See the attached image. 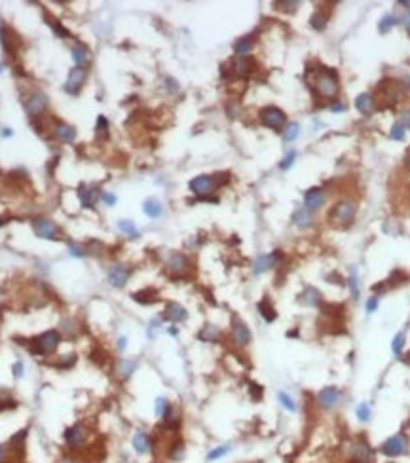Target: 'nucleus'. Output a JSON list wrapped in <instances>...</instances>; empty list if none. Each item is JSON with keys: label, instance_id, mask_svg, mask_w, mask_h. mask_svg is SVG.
<instances>
[{"label": "nucleus", "instance_id": "5701e85b", "mask_svg": "<svg viewBox=\"0 0 410 463\" xmlns=\"http://www.w3.org/2000/svg\"><path fill=\"white\" fill-rule=\"evenodd\" d=\"M133 448H135L137 454H149L150 450H152V440H150V437L145 433V431H137L135 435H133Z\"/></svg>", "mask_w": 410, "mask_h": 463}, {"label": "nucleus", "instance_id": "9d476101", "mask_svg": "<svg viewBox=\"0 0 410 463\" xmlns=\"http://www.w3.org/2000/svg\"><path fill=\"white\" fill-rule=\"evenodd\" d=\"M215 188H217V186H215V179L209 177V175H199V177L190 181V190H192L194 194L201 195V197L211 194Z\"/></svg>", "mask_w": 410, "mask_h": 463}, {"label": "nucleus", "instance_id": "8fccbe9b", "mask_svg": "<svg viewBox=\"0 0 410 463\" xmlns=\"http://www.w3.org/2000/svg\"><path fill=\"white\" fill-rule=\"evenodd\" d=\"M295 158H297V152H295V150L289 152L285 158H283V161H281V169H289V167L295 163Z\"/></svg>", "mask_w": 410, "mask_h": 463}, {"label": "nucleus", "instance_id": "f3484780", "mask_svg": "<svg viewBox=\"0 0 410 463\" xmlns=\"http://www.w3.org/2000/svg\"><path fill=\"white\" fill-rule=\"evenodd\" d=\"M232 340L236 342V346H247L249 342H251V330H249V327L243 323V321H239V319H234V325H232Z\"/></svg>", "mask_w": 410, "mask_h": 463}, {"label": "nucleus", "instance_id": "338daca9", "mask_svg": "<svg viewBox=\"0 0 410 463\" xmlns=\"http://www.w3.org/2000/svg\"><path fill=\"white\" fill-rule=\"evenodd\" d=\"M61 463H76V462H71V460H63Z\"/></svg>", "mask_w": 410, "mask_h": 463}, {"label": "nucleus", "instance_id": "412c9836", "mask_svg": "<svg viewBox=\"0 0 410 463\" xmlns=\"http://www.w3.org/2000/svg\"><path fill=\"white\" fill-rule=\"evenodd\" d=\"M298 302L304 306H308V308H315V306L321 304V293H319L317 289H313V287H306V289L300 293Z\"/></svg>", "mask_w": 410, "mask_h": 463}, {"label": "nucleus", "instance_id": "c85d7f7f", "mask_svg": "<svg viewBox=\"0 0 410 463\" xmlns=\"http://www.w3.org/2000/svg\"><path fill=\"white\" fill-rule=\"evenodd\" d=\"M253 48H255V40L251 37L239 38L236 44H234V51H236L237 55H241V57H247L249 53L253 51Z\"/></svg>", "mask_w": 410, "mask_h": 463}, {"label": "nucleus", "instance_id": "4be33fe9", "mask_svg": "<svg viewBox=\"0 0 410 463\" xmlns=\"http://www.w3.org/2000/svg\"><path fill=\"white\" fill-rule=\"evenodd\" d=\"M355 109L359 110L361 114L369 116V114H373L374 109H376V101H374V97L371 93H361V95H357V99H355Z\"/></svg>", "mask_w": 410, "mask_h": 463}, {"label": "nucleus", "instance_id": "c756f323", "mask_svg": "<svg viewBox=\"0 0 410 463\" xmlns=\"http://www.w3.org/2000/svg\"><path fill=\"white\" fill-rule=\"evenodd\" d=\"M133 300L139 302V304H154L158 300V291L156 289H145V291H139V293L133 294Z\"/></svg>", "mask_w": 410, "mask_h": 463}, {"label": "nucleus", "instance_id": "ea45409f", "mask_svg": "<svg viewBox=\"0 0 410 463\" xmlns=\"http://www.w3.org/2000/svg\"><path fill=\"white\" fill-rule=\"evenodd\" d=\"M277 399H279V402H281V406L285 408V410H289V412H297V402H295V399L293 397H289L287 393H279L277 395Z\"/></svg>", "mask_w": 410, "mask_h": 463}, {"label": "nucleus", "instance_id": "c03bdc74", "mask_svg": "<svg viewBox=\"0 0 410 463\" xmlns=\"http://www.w3.org/2000/svg\"><path fill=\"white\" fill-rule=\"evenodd\" d=\"M118 228L122 232H125V233H129L131 237H137V230H135L133 220H120V222H118Z\"/></svg>", "mask_w": 410, "mask_h": 463}, {"label": "nucleus", "instance_id": "cd10ccee", "mask_svg": "<svg viewBox=\"0 0 410 463\" xmlns=\"http://www.w3.org/2000/svg\"><path fill=\"white\" fill-rule=\"evenodd\" d=\"M198 338L201 342H207V344H213L221 338V330L217 329L215 325H205L203 329L198 332Z\"/></svg>", "mask_w": 410, "mask_h": 463}, {"label": "nucleus", "instance_id": "13d9d810", "mask_svg": "<svg viewBox=\"0 0 410 463\" xmlns=\"http://www.w3.org/2000/svg\"><path fill=\"white\" fill-rule=\"evenodd\" d=\"M101 197H103V199H105L109 205H114V203H116V197H114L112 194H103Z\"/></svg>", "mask_w": 410, "mask_h": 463}, {"label": "nucleus", "instance_id": "6e6552de", "mask_svg": "<svg viewBox=\"0 0 410 463\" xmlns=\"http://www.w3.org/2000/svg\"><path fill=\"white\" fill-rule=\"evenodd\" d=\"M86 78H87V69H84V67H75V69L69 73V78H67V85H65V89H67L69 93L76 95V93L82 89V85H84V82H86Z\"/></svg>", "mask_w": 410, "mask_h": 463}, {"label": "nucleus", "instance_id": "5fc2aeb1", "mask_svg": "<svg viewBox=\"0 0 410 463\" xmlns=\"http://www.w3.org/2000/svg\"><path fill=\"white\" fill-rule=\"evenodd\" d=\"M275 4H277V6H285L283 10H291V12H295V8L298 6L297 2H275Z\"/></svg>", "mask_w": 410, "mask_h": 463}, {"label": "nucleus", "instance_id": "69168bd1", "mask_svg": "<svg viewBox=\"0 0 410 463\" xmlns=\"http://www.w3.org/2000/svg\"><path fill=\"white\" fill-rule=\"evenodd\" d=\"M403 82H405V87H409V89H410V78H405Z\"/></svg>", "mask_w": 410, "mask_h": 463}, {"label": "nucleus", "instance_id": "a18cd8bd", "mask_svg": "<svg viewBox=\"0 0 410 463\" xmlns=\"http://www.w3.org/2000/svg\"><path fill=\"white\" fill-rule=\"evenodd\" d=\"M391 139H395V141H403L405 139V125L401 122L393 123V127H391Z\"/></svg>", "mask_w": 410, "mask_h": 463}, {"label": "nucleus", "instance_id": "f704fd0d", "mask_svg": "<svg viewBox=\"0 0 410 463\" xmlns=\"http://www.w3.org/2000/svg\"><path fill=\"white\" fill-rule=\"evenodd\" d=\"M327 19H329V15H327V13H323L321 10H317V12H315L310 17L311 29H315V31H323L325 27H327Z\"/></svg>", "mask_w": 410, "mask_h": 463}, {"label": "nucleus", "instance_id": "1a4fd4ad", "mask_svg": "<svg viewBox=\"0 0 410 463\" xmlns=\"http://www.w3.org/2000/svg\"><path fill=\"white\" fill-rule=\"evenodd\" d=\"M378 91L382 95V99H380L382 107H391L399 101V85L393 80H384L378 87Z\"/></svg>", "mask_w": 410, "mask_h": 463}, {"label": "nucleus", "instance_id": "f03ea898", "mask_svg": "<svg viewBox=\"0 0 410 463\" xmlns=\"http://www.w3.org/2000/svg\"><path fill=\"white\" fill-rule=\"evenodd\" d=\"M59 344H61V332L59 330H48V332L37 336L35 340H31L29 349L35 355H48L53 353L59 347Z\"/></svg>", "mask_w": 410, "mask_h": 463}, {"label": "nucleus", "instance_id": "6ab92c4d", "mask_svg": "<svg viewBox=\"0 0 410 463\" xmlns=\"http://www.w3.org/2000/svg\"><path fill=\"white\" fill-rule=\"evenodd\" d=\"M167 268L171 270L173 273H185L188 268H190V260H188L186 255H183V253H173V255L169 256V260H167Z\"/></svg>", "mask_w": 410, "mask_h": 463}, {"label": "nucleus", "instance_id": "680f3d73", "mask_svg": "<svg viewBox=\"0 0 410 463\" xmlns=\"http://www.w3.org/2000/svg\"><path fill=\"white\" fill-rule=\"evenodd\" d=\"M4 456H6V448H4V446H2V444H0V462H2V460H4Z\"/></svg>", "mask_w": 410, "mask_h": 463}, {"label": "nucleus", "instance_id": "20e7f679", "mask_svg": "<svg viewBox=\"0 0 410 463\" xmlns=\"http://www.w3.org/2000/svg\"><path fill=\"white\" fill-rule=\"evenodd\" d=\"M380 450H382V454L389 456V458L405 456V454L409 452V439H407V435H403V433L393 435V437H389V439L380 446Z\"/></svg>", "mask_w": 410, "mask_h": 463}, {"label": "nucleus", "instance_id": "09e8293b", "mask_svg": "<svg viewBox=\"0 0 410 463\" xmlns=\"http://www.w3.org/2000/svg\"><path fill=\"white\" fill-rule=\"evenodd\" d=\"M378 304H380V302H378V296H371V298L367 300V304H365V309H367L369 313H374V311L378 309Z\"/></svg>", "mask_w": 410, "mask_h": 463}, {"label": "nucleus", "instance_id": "39448f33", "mask_svg": "<svg viewBox=\"0 0 410 463\" xmlns=\"http://www.w3.org/2000/svg\"><path fill=\"white\" fill-rule=\"evenodd\" d=\"M355 211H357V207H355V203L351 199H342V201H338L335 207L331 209L329 217H331L333 222H349L355 217Z\"/></svg>", "mask_w": 410, "mask_h": 463}, {"label": "nucleus", "instance_id": "423d86ee", "mask_svg": "<svg viewBox=\"0 0 410 463\" xmlns=\"http://www.w3.org/2000/svg\"><path fill=\"white\" fill-rule=\"evenodd\" d=\"M33 228H35V233H37L38 237H42V239H51V241L61 239L57 226L48 219H37L33 222Z\"/></svg>", "mask_w": 410, "mask_h": 463}, {"label": "nucleus", "instance_id": "aec40b11", "mask_svg": "<svg viewBox=\"0 0 410 463\" xmlns=\"http://www.w3.org/2000/svg\"><path fill=\"white\" fill-rule=\"evenodd\" d=\"M232 73L239 76V78H247L249 74L253 73V61L249 57H241V55H236L232 59Z\"/></svg>", "mask_w": 410, "mask_h": 463}, {"label": "nucleus", "instance_id": "0e129e2a", "mask_svg": "<svg viewBox=\"0 0 410 463\" xmlns=\"http://www.w3.org/2000/svg\"><path fill=\"white\" fill-rule=\"evenodd\" d=\"M399 4H401V6H409V8H410V0H401Z\"/></svg>", "mask_w": 410, "mask_h": 463}, {"label": "nucleus", "instance_id": "9b49d317", "mask_svg": "<svg viewBox=\"0 0 410 463\" xmlns=\"http://www.w3.org/2000/svg\"><path fill=\"white\" fill-rule=\"evenodd\" d=\"M349 452H351V458H353L355 462L371 463L374 458V450L369 446V442H365V440H355V442L351 444Z\"/></svg>", "mask_w": 410, "mask_h": 463}, {"label": "nucleus", "instance_id": "72a5a7b5", "mask_svg": "<svg viewBox=\"0 0 410 463\" xmlns=\"http://www.w3.org/2000/svg\"><path fill=\"white\" fill-rule=\"evenodd\" d=\"M293 220H295V224H297L298 228H308L311 224V213L306 211V209H298V211L295 213Z\"/></svg>", "mask_w": 410, "mask_h": 463}, {"label": "nucleus", "instance_id": "473e14b6", "mask_svg": "<svg viewBox=\"0 0 410 463\" xmlns=\"http://www.w3.org/2000/svg\"><path fill=\"white\" fill-rule=\"evenodd\" d=\"M167 456H169L171 462H181L185 458V442L183 440H175L173 444H171V448H169V452H167Z\"/></svg>", "mask_w": 410, "mask_h": 463}, {"label": "nucleus", "instance_id": "58836bf2", "mask_svg": "<svg viewBox=\"0 0 410 463\" xmlns=\"http://www.w3.org/2000/svg\"><path fill=\"white\" fill-rule=\"evenodd\" d=\"M232 450L228 444H223V446H217V448H213L209 454H207V462H215V460H221V458H224L228 452Z\"/></svg>", "mask_w": 410, "mask_h": 463}, {"label": "nucleus", "instance_id": "ddd939ff", "mask_svg": "<svg viewBox=\"0 0 410 463\" xmlns=\"http://www.w3.org/2000/svg\"><path fill=\"white\" fill-rule=\"evenodd\" d=\"M279 258H281V253H279V251H273L270 255H261L255 260V264H253V271H255V273H264V271L272 270L273 266H277Z\"/></svg>", "mask_w": 410, "mask_h": 463}, {"label": "nucleus", "instance_id": "a878e982", "mask_svg": "<svg viewBox=\"0 0 410 463\" xmlns=\"http://www.w3.org/2000/svg\"><path fill=\"white\" fill-rule=\"evenodd\" d=\"M135 368H137V361L122 359V361H118V365H116V374H118L122 380H127L133 372H135Z\"/></svg>", "mask_w": 410, "mask_h": 463}, {"label": "nucleus", "instance_id": "2eb2a0df", "mask_svg": "<svg viewBox=\"0 0 410 463\" xmlns=\"http://www.w3.org/2000/svg\"><path fill=\"white\" fill-rule=\"evenodd\" d=\"M129 275H131V270H127L122 264H116V266H112L109 270V281H111L112 287H116V289H122L127 283V279H129Z\"/></svg>", "mask_w": 410, "mask_h": 463}, {"label": "nucleus", "instance_id": "7c9ffc66", "mask_svg": "<svg viewBox=\"0 0 410 463\" xmlns=\"http://www.w3.org/2000/svg\"><path fill=\"white\" fill-rule=\"evenodd\" d=\"M259 311H261V315L264 317L266 323H272V321H275V317H277V311H275V308H273L272 302H270L268 298H264V300L259 302Z\"/></svg>", "mask_w": 410, "mask_h": 463}, {"label": "nucleus", "instance_id": "dca6fc26", "mask_svg": "<svg viewBox=\"0 0 410 463\" xmlns=\"http://www.w3.org/2000/svg\"><path fill=\"white\" fill-rule=\"evenodd\" d=\"M27 112L31 114V116H40L44 110H46V107H48V97L44 95V93H40V91H37V93H33L31 97L27 99Z\"/></svg>", "mask_w": 410, "mask_h": 463}, {"label": "nucleus", "instance_id": "4468645a", "mask_svg": "<svg viewBox=\"0 0 410 463\" xmlns=\"http://www.w3.org/2000/svg\"><path fill=\"white\" fill-rule=\"evenodd\" d=\"M325 203V192L321 188H310L306 194H304V209L306 211H317Z\"/></svg>", "mask_w": 410, "mask_h": 463}, {"label": "nucleus", "instance_id": "393cba45", "mask_svg": "<svg viewBox=\"0 0 410 463\" xmlns=\"http://www.w3.org/2000/svg\"><path fill=\"white\" fill-rule=\"evenodd\" d=\"M78 195H80V199H82V203H84L86 207H93L103 194H99L97 188H86V186H82V188L78 190Z\"/></svg>", "mask_w": 410, "mask_h": 463}, {"label": "nucleus", "instance_id": "e2e57ef3", "mask_svg": "<svg viewBox=\"0 0 410 463\" xmlns=\"http://www.w3.org/2000/svg\"><path fill=\"white\" fill-rule=\"evenodd\" d=\"M2 135H4V137H10V135H12V131H10L8 127H4V131H2Z\"/></svg>", "mask_w": 410, "mask_h": 463}, {"label": "nucleus", "instance_id": "a211bd4d", "mask_svg": "<svg viewBox=\"0 0 410 463\" xmlns=\"http://www.w3.org/2000/svg\"><path fill=\"white\" fill-rule=\"evenodd\" d=\"M188 317L186 309L177 302H167L165 304V311H163V319L165 321H171V323H183Z\"/></svg>", "mask_w": 410, "mask_h": 463}, {"label": "nucleus", "instance_id": "a19ab883", "mask_svg": "<svg viewBox=\"0 0 410 463\" xmlns=\"http://www.w3.org/2000/svg\"><path fill=\"white\" fill-rule=\"evenodd\" d=\"M403 347H405V334L399 332V334H395L393 342H391V351L395 355H401L403 353Z\"/></svg>", "mask_w": 410, "mask_h": 463}, {"label": "nucleus", "instance_id": "bf43d9fd", "mask_svg": "<svg viewBox=\"0 0 410 463\" xmlns=\"http://www.w3.org/2000/svg\"><path fill=\"white\" fill-rule=\"evenodd\" d=\"M125 347H127V340H125V338H120V340H118V349L124 351Z\"/></svg>", "mask_w": 410, "mask_h": 463}, {"label": "nucleus", "instance_id": "864d4df0", "mask_svg": "<svg viewBox=\"0 0 410 463\" xmlns=\"http://www.w3.org/2000/svg\"><path fill=\"white\" fill-rule=\"evenodd\" d=\"M13 376H15V378H21V376H23V363H15V365H13Z\"/></svg>", "mask_w": 410, "mask_h": 463}, {"label": "nucleus", "instance_id": "6e6d98bb", "mask_svg": "<svg viewBox=\"0 0 410 463\" xmlns=\"http://www.w3.org/2000/svg\"><path fill=\"white\" fill-rule=\"evenodd\" d=\"M401 123H403L405 127H410V110L401 114Z\"/></svg>", "mask_w": 410, "mask_h": 463}, {"label": "nucleus", "instance_id": "79ce46f5", "mask_svg": "<svg viewBox=\"0 0 410 463\" xmlns=\"http://www.w3.org/2000/svg\"><path fill=\"white\" fill-rule=\"evenodd\" d=\"M169 402H167V399H163V397H158L156 399V404H154V412H156V416H163L167 410H169Z\"/></svg>", "mask_w": 410, "mask_h": 463}, {"label": "nucleus", "instance_id": "7ed1b4c3", "mask_svg": "<svg viewBox=\"0 0 410 463\" xmlns=\"http://www.w3.org/2000/svg\"><path fill=\"white\" fill-rule=\"evenodd\" d=\"M261 122L273 131H283L287 125V114L277 107H266L261 110Z\"/></svg>", "mask_w": 410, "mask_h": 463}, {"label": "nucleus", "instance_id": "4c0bfd02", "mask_svg": "<svg viewBox=\"0 0 410 463\" xmlns=\"http://www.w3.org/2000/svg\"><path fill=\"white\" fill-rule=\"evenodd\" d=\"M395 23H397V19L391 15V13H387V15H384L382 19H380V25H378V31L382 33V35H385V33H389L393 27H395Z\"/></svg>", "mask_w": 410, "mask_h": 463}, {"label": "nucleus", "instance_id": "052dcab7", "mask_svg": "<svg viewBox=\"0 0 410 463\" xmlns=\"http://www.w3.org/2000/svg\"><path fill=\"white\" fill-rule=\"evenodd\" d=\"M331 109L335 110V112H342V110L346 109V107H344V105H333V107H331Z\"/></svg>", "mask_w": 410, "mask_h": 463}, {"label": "nucleus", "instance_id": "49530a36", "mask_svg": "<svg viewBox=\"0 0 410 463\" xmlns=\"http://www.w3.org/2000/svg\"><path fill=\"white\" fill-rule=\"evenodd\" d=\"M51 27H53L55 35H57L59 38H69V37H71V33H69V31H67V29H65V27L59 23V21H53V23H51Z\"/></svg>", "mask_w": 410, "mask_h": 463}, {"label": "nucleus", "instance_id": "0eeeda50", "mask_svg": "<svg viewBox=\"0 0 410 463\" xmlns=\"http://www.w3.org/2000/svg\"><path fill=\"white\" fill-rule=\"evenodd\" d=\"M65 440L71 448H80L84 446L87 440V429L82 424H75L73 427H69L65 431Z\"/></svg>", "mask_w": 410, "mask_h": 463}, {"label": "nucleus", "instance_id": "37998d69", "mask_svg": "<svg viewBox=\"0 0 410 463\" xmlns=\"http://www.w3.org/2000/svg\"><path fill=\"white\" fill-rule=\"evenodd\" d=\"M371 406L367 404V402H361L359 406H357V418H359V422H369L371 420Z\"/></svg>", "mask_w": 410, "mask_h": 463}, {"label": "nucleus", "instance_id": "e433bc0d", "mask_svg": "<svg viewBox=\"0 0 410 463\" xmlns=\"http://www.w3.org/2000/svg\"><path fill=\"white\" fill-rule=\"evenodd\" d=\"M300 133V125L297 122H291L287 123L285 127H283V139H285L287 143H291V141H295L297 137H298Z\"/></svg>", "mask_w": 410, "mask_h": 463}, {"label": "nucleus", "instance_id": "bb28decb", "mask_svg": "<svg viewBox=\"0 0 410 463\" xmlns=\"http://www.w3.org/2000/svg\"><path fill=\"white\" fill-rule=\"evenodd\" d=\"M55 135H57L61 141H65V143H73L76 139V129L73 125H69V123L59 122L55 125Z\"/></svg>", "mask_w": 410, "mask_h": 463}, {"label": "nucleus", "instance_id": "f8f14e48", "mask_svg": "<svg viewBox=\"0 0 410 463\" xmlns=\"http://www.w3.org/2000/svg\"><path fill=\"white\" fill-rule=\"evenodd\" d=\"M340 397H342V391L335 387V386H329V387H323L317 393V402L323 408H333L340 402Z\"/></svg>", "mask_w": 410, "mask_h": 463}, {"label": "nucleus", "instance_id": "b1692460", "mask_svg": "<svg viewBox=\"0 0 410 463\" xmlns=\"http://www.w3.org/2000/svg\"><path fill=\"white\" fill-rule=\"evenodd\" d=\"M71 53H73V59L76 61V67H84L86 63L91 61V51L84 44H75Z\"/></svg>", "mask_w": 410, "mask_h": 463}, {"label": "nucleus", "instance_id": "f257e3e1", "mask_svg": "<svg viewBox=\"0 0 410 463\" xmlns=\"http://www.w3.org/2000/svg\"><path fill=\"white\" fill-rule=\"evenodd\" d=\"M308 80L311 82L310 85L317 91L319 97H336V93H338V74H336V71L329 69V67H321L313 74H308Z\"/></svg>", "mask_w": 410, "mask_h": 463}, {"label": "nucleus", "instance_id": "c9c22d12", "mask_svg": "<svg viewBox=\"0 0 410 463\" xmlns=\"http://www.w3.org/2000/svg\"><path fill=\"white\" fill-rule=\"evenodd\" d=\"M348 285H349V291H351V296H353V300H357V298H359V281H357V268H351V270H349Z\"/></svg>", "mask_w": 410, "mask_h": 463}, {"label": "nucleus", "instance_id": "de8ad7c7", "mask_svg": "<svg viewBox=\"0 0 410 463\" xmlns=\"http://www.w3.org/2000/svg\"><path fill=\"white\" fill-rule=\"evenodd\" d=\"M251 387H249V391H251V397L255 399V401H261L262 399V387L259 386V384H255V382H251L249 384Z\"/></svg>", "mask_w": 410, "mask_h": 463}, {"label": "nucleus", "instance_id": "3c124183", "mask_svg": "<svg viewBox=\"0 0 410 463\" xmlns=\"http://www.w3.org/2000/svg\"><path fill=\"white\" fill-rule=\"evenodd\" d=\"M69 253L73 256H76V258H82V256H86V251L80 247V245H75L71 243V247H69Z\"/></svg>", "mask_w": 410, "mask_h": 463}, {"label": "nucleus", "instance_id": "603ef678", "mask_svg": "<svg viewBox=\"0 0 410 463\" xmlns=\"http://www.w3.org/2000/svg\"><path fill=\"white\" fill-rule=\"evenodd\" d=\"M107 127H109L107 118H105V116H99V118H97V131H99V133H107Z\"/></svg>", "mask_w": 410, "mask_h": 463}, {"label": "nucleus", "instance_id": "4d7b16f0", "mask_svg": "<svg viewBox=\"0 0 410 463\" xmlns=\"http://www.w3.org/2000/svg\"><path fill=\"white\" fill-rule=\"evenodd\" d=\"M401 21H403V25H405V27H407V29L410 31V12L403 13V15H401Z\"/></svg>", "mask_w": 410, "mask_h": 463}, {"label": "nucleus", "instance_id": "2f4dec72", "mask_svg": "<svg viewBox=\"0 0 410 463\" xmlns=\"http://www.w3.org/2000/svg\"><path fill=\"white\" fill-rule=\"evenodd\" d=\"M143 211L149 215L150 219H158V217L162 215V205H160V201H158V199L149 197V199L143 203Z\"/></svg>", "mask_w": 410, "mask_h": 463}]
</instances>
